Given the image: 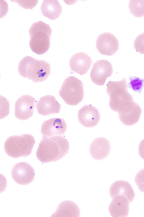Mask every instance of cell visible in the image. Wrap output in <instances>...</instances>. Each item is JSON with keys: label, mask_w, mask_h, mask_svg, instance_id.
<instances>
[{"label": "cell", "mask_w": 144, "mask_h": 217, "mask_svg": "<svg viewBox=\"0 0 144 217\" xmlns=\"http://www.w3.org/2000/svg\"><path fill=\"white\" fill-rule=\"evenodd\" d=\"M128 88H131L134 92L140 93L144 86V79L136 76L129 77Z\"/></svg>", "instance_id": "cell-22"}, {"label": "cell", "mask_w": 144, "mask_h": 217, "mask_svg": "<svg viewBox=\"0 0 144 217\" xmlns=\"http://www.w3.org/2000/svg\"><path fill=\"white\" fill-rule=\"evenodd\" d=\"M67 124L61 118H56L46 120L43 123L41 132L43 136L46 137L62 135L65 132Z\"/></svg>", "instance_id": "cell-12"}, {"label": "cell", "mask_w": 144, "mask_h": 217, "mask_svg": "<svg viewBox=\"0 0 144 217\" xmlns=\"http://www.w3.org/2000/svg\"><path fill=\"white\" fill-rule=\"evenodd\" d=\"M96 47L101 54L111 56L115 54L119 48V43L117 38L109 32L100 35L96 42Z\"/></svg>", "instance_id": "cell-10"}, {"label": "cell", "mask_w": 144, "mask_h": 217, "mask_svg": "<svg viewBox=\"0 0 144 217\" xmlns=\"http://www.w3.org/2000/svg\"><path fill=\"white\" fill-rule=\"evenodd\" d=\"M135 181L140 190L144 192V168L137 173L135 177Z\"/></svg>", "instance_id": "cell-24"}, {"label": "cell", "mask_w": 144, "mask_h": 217, "mask_svg": "<svg viewBox=\"0 0 144 217\" xmlns=\"http://www.w3.org/2000/svg\"><path fill=\"white\" fill-rule=\"evenodd\" d=\"M106 86V92L110 97L109 106L113 111L118 112L123 104L134 100L132 95L128 92L125 77L118 81H110Z\"/></svg>", "instance_id": "cell-6"}, {"label": "cell", "mask_w": 144, "mask_h": 217, "mask_svg": "<svg viewBox=\"0 0 144 217\" xmlns=\"http://www.w3.org/2000/svg\"><path fill=\"white\" fill-rule=\"evenodd\" d=\"M13 179L17 184L26 185L32 182L35 175L34 169L28 163L20 162L16 164L11 170Z\"/></svg>", "instance_id": "cell-9"}, {"label": "cell", "mask_w": 144, "mask_h": 217, "mask_svg": "<svg viewBox=\"0 0 144 217\" xmlns=\"http://www.w3.org/2000/svg\"><path fill=\"white\" fill-rule=\"evenodd\" d=\"M43 15L54 20L58 18L62 12L61 5L57 0H44L40 7Z\"/></svg>", "instance_id": "cell-20"}, {"label": "cell", "mask_w": 144, "mask_h": 217, "mask_svg": "<svg viewBox=\"0 0 144 217\" xmlns=\"http://www.w3.org/2000/svg\"><path fill=\"white\" fill-rule=\"evenodd\" d=\"M11 1L16 2L23 8L27 9L33 8L38 2V0H12Z\"/></svg>", "instance_id": "cell-25"}, {"label": "cell", "mask_w": 144, "mask_h": 217, "mask_svg": "<svg viewBox=\"0 0 144 217\" xmlns=\"http://www.w3.org/2000/svg\"><path fill=\"white\" fill-rule=\"evenodd\" d=\"M110 194L111 198L117 195H122L126 197L130 203L134 200L135 194L130 183L122 180L117 181L110 187Z\"/></svg>", "instance_id": "cell-18"}, {"label": "cell", "mask_w": 144, "mask_h": 217, "mask_svg": "<svg viewBox=\"0 0 144 217\" xmlns=\"http://www.w3.org/2000/svg\"><path fill=\"white\" fill-rule=\"evenodd\" d=\"M129 202L122 195L116 196L113 198L109 206V210L112 217H127L128 214Z\"/></svg>", "instance_id": "cell-17"}, {"label": "cell", "mask_w": 144, "mask_h": 217, "mask_svg": "<svg viewBox=\"0 0 144 217\" xmlns=\"http://www.w3.org/2000/svg\"><path fill=\"white\" fill-rule=\"evenodd\" d=\"M92 64L91 57L86 53L79 52L72 56L69 65L71 70L81 75L85 74Z\"/></svg>", "instance_id": "cell-14"}, {"label": "cell", "mask_w": 144, "mask_h": 217, "mask_svg": "<svg viewBox=\"0 0 144 217\" xmlns=\"http://www.w3.org/2000/svg\"><path fill=\"white\" fill-rule=\"evenodd\" d=\"M111 146L109 141L106 138L100 137L95 139L89 147V152L92 157L97 160H103L110 154Z\"/></svg>", "instance_id": "cell-16"}, {"label": "cell", "mask_w": 144, "mask_h": 217, "mask_svg": "<svg viewBox=\"0 0 144 217\" xmlns=\"http://www.w3.org/2000/svg\"><path fill=\"white\" fill-rule=\"evenodd\" d=\"M52 32L50 25L42 21L33 23L29 30V44L32 51L38 55L47 52L50 46Z\"/></svg>", "instance_id": "cell-3"}, {"label": "cell", "mask_w": 144, "mask_h": 217, "mask_svg": "<svg viewBox=\"0 0 144 217\" xmlns=\"http://www.w3.org/2000/svg\"><path fill=\"white\" fill-rule=\"evenodd\" d=\"M35 142L34 137L30 134L13 135L7 139L4 148L7 155L11 158L25 157L31 153Z\"/></svg>", "instance_id": "cell-4"}, {"label": "cell", "mask_w": 144, "mask_h": 217, "mask_svg": "<svg viewBox=\"0 0 144 217\" xmlns=\"http://www.w3.org/2000/svg\"><path fill=\"white\" fill-rule=\"evenodd\" d=\"M134 47L136 51L144 54V32L136 37L134 41Z\"/></svg>", "instance_id": "cell-23"}, {"label": "cell", "mask_w": 144, "mask_h": 217, "mask_svg": "<svg viewBox=\"0 0 144 217\" xmlns=\"http://www.w3.org/2000/svg\"><path fill=\"white\" fill-rule=\"evenodd\" d=\"M138 153L140 157L144 160V139L140 143L138 146Z\"/></svg>", "instance_id": "cell-26"}, {"label": "cell", "mask_w": 144, "mask_h": 217, "mask_svg": "<svg viewBox=\"0 0 144 217\" xmlns=\"http://www.w3.org/2000/svg\"><path fill=\"white\" fill-rule=\"evenodd\" d=\"M61 107L60 104L54 96L50 95L41 97L36 104L38 113L44 116L58 113Z\"/></svg>", "instance_id": "cell-15"}, {"label": "cell", "mask_w": 144, "mask_h": 217, "mask_svg": "<svg viewBox=\"0 0 144 217\" xmlns=\"http://www.w3.org/2000/svg\"><path fill=\"white\" fill-rule=\"evenodd\" d=\"M78 118L80 123L84 126L93 127L98 124L100 115L95 107L92 105H85L79 110Z\"/></svg>", "instance_id": "cell-13"}, {"label": "cell", "mask_w": 144, "mask_h": 217, "mask_svg": "<svg viewBox=\"0 0 144 217\" xmlns=\"http://www.w3.org/2000/svg\"><path fill=\"white\" fill-rule=\"evenodd\" d=\"M80 211L78 205L70 200H65L58 205L51 217H79Z\"/></svg>", "instance_id": "cell-19"}, {"label": "cell", "mask_w": 144, "mask_h": 217, "mask_svg": "<svg viewBox=\"0 0 144 217\" xmlns=\"http://www.w3.org/2000/svg\"><path fill=\"white\" fill-rule=\"evenodd\" d=\"M128 7L130 12L135 17H141L144 16V0H130Z\"/></svg>", "instance_id": "cell-21"}, {"label": "cell", "mask_w": 144, "mask_h": 217, "mask_svg": "<svg viewBox=\"0 0 144 217\" xmlns=\"http://www.w3.org/2000/svg\"><path fill=\"white\" fill-rule=\"evenodd\" d=\"M59 94L67 104L71 106L78 104L84 96L82 82L74 76L67 77L62 83Z\"/></svg>", "instance_id": "cell-5"}, {"label": "cell", "mask_w": 144, "mask_h": 217, "mask_svg": "<svg viewBox=\"0 0 144 217\" xmlns=\"http://www.w3.org/2000/svg\"><path fill=\"white\" fill-rule=\"evenodd\" d=\"M69 149V143L66 138L59 136L49 138L44 136L39 144L36 155L42 163L55 162L64 157Z\"/></svg>", "instance_id": "cell-1"}, {"label": "cell", "mask_w": 144, "mask_h": 217, "mask_svg": "<svg viewBox=\"0 0 144 217\" xmlns=\"http://www.w3.org/2000/svg\"><path fill=\"white\" fill-rule=\"evenodd\" d=\"M36 103L35 99L28 95L19 98L15 103V116L18 119L26 120L33 115Z\"/></svg>", "instance_id": "cell-11"}, {"label": "cell", "mask_w": 144, "mask_h": 217, "mask_svg": "<svg viewBox=\"0 0 144 217\" xmlns=\"http://www.w3.org/2000/svg\"><path fill=\"white\" fill-rule=\"evenodd\" d=\"M113 71L112 65L108 61L98 60L93 64L90 74L91 79L95 84L103 85L106 79L111 77Z\"/></svg>", "instance_id": "cell-8"}, {"label": "cell", "mask_w": 144, "mask_h": 217, "mask_svg": "<svg viewBox=\"0 0 144 217\" xmlns=\"http://www.w3.org/2000/svg\"><path fill=\"white\" fill-rule=\"evenodd\" d=\"M142 112L140 106L133 100L123 104L120 107L118 112L122 122L125 125L131 126L138 122Z\"/></svg>", "instance_id": "cell-7"}, {"label": "cell", "mask_w": 144, "mask_h": 217, "mask_svg": "<svg viewBox=\"0 0 144 217\" xmlns=\"http://www.w3.org/2000/svg\"><path fill=\"white\" fill-rule=\"evenodd\" d=\"M18 71L23 77L37 83L43 82L48 77L51 72V67L44 60H38L27 56L20 61Z\"/></svg>", "instance_id": "cell-2"}]
</instances>
